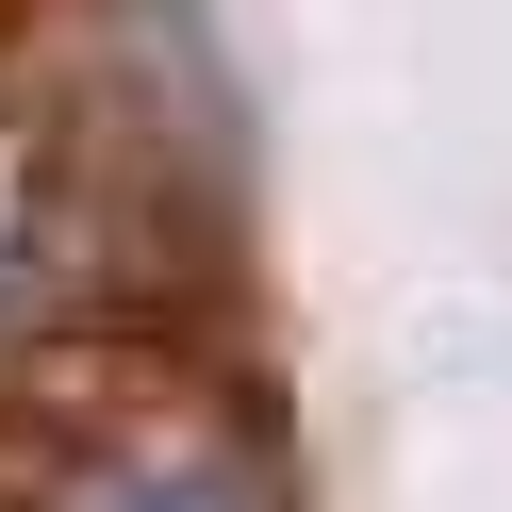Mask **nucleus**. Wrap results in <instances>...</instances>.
I'll use <instances>...</instances> for the list:
<instances>
[{"label": "nucleus", "mask_w": 512, "mask_h": 512, "mask_svg": "<svg viewBox=\"0 0 512 512\" xmlns=\"http://www.w3.org/2000/svg\"><path fill=\"white\" fill-rule=\"evenodd\" d=\"M17 512H281V463L248 446L232 397H116L34 446Z\"/></svg>", "instance_id": "1"}, {"label": "nucleus", "mask_w": 512, "mask_h": 512, "mask_svg": "<svg viewBox=\"0 0 512 512\" xmlns=\"http://www.w3.org/2000/svg\"><path fill=\"white\" fill-rule=\"evenodd\" d=\"M83 199H100V166L0 83V314H50V281L83 248Z\"/></svg>", "instance_id": "2"}]
</instances>
